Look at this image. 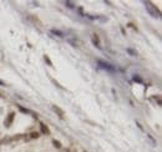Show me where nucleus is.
I'll list each match as a JSON object with an SVG mask.
<instances>
[{
    "label": "nucleus",
    "mask_w": 162,
    "mask_h": 152,
    "mask_svg": "<svg viewBox=\"0 0 162 152\" xmlns=\"http://www.w3.org/2000/svg\"><path fill=\"white\" fill-rule=\"evenodd\" d=\"M51 34L52 35H56L59 38H64V32L60 31V30H56V29H51Z\"/></svg>",
    "instance_id": "7"
},
{
    "label": "nucleus",
    "mask_w": 162,
    "mask_h": 152,
    "mask_svg": "<svg viewBox=\"0 0 162 152\" xmlns=\"http://www.w3.org/2000/svg\"><path fill=\"white\" fill-rule=\"evenodd\" d=\"M52 111L55 112L60 118H64V117H65V112H64V110H61V108H60L59 106H56V105H54V106H52Z\"/></svg>",
    "instance_id": "5"
},
{
    "label": "nucleus",
    "mask_w": 162,
    "mask_h": 152,
    "mask_svg": "<svg viewBox=\"0 0 162 152\" xmlns=\"http://www.w3.org/2000/svg\"><path fill=\"white\" fill-rule=\"evenodd\" d=\"M96 61H97V64H99V66H100V67H102L104 70L110 71V72H114V71H115V67L112 66L111 64L106 62V61H102V60H100V59H97Z\"/></svg>",
    "instance_id": "2"
},
{
    "label": "nucleus",
    "mask_w": 162,
    "mask_h": 152,
    "mask_svg": "<svg viewBox=\"0 0 162 152\" xmlns=\"http://www.w3.org/2000/svg\"><path fill=\"white\" fill-rule=\"evenodd\" d=\"M30 137L34 138V140H35V138H39V137H40V132H31V133H30Z\"/></svg>",
    "instance_id": "13"
},
{
    "label": "nucleus",
    "mask_w": 162,
    "mask_h": 152,
    "mask_svg": "<svg viewBox=\"0 0 162 152\" xmlns=\"http://www.w3.org/2000/svg\"><path fill=\"white\" fill-rule=\"evenodd\" d=\"M14 117H15V112H10V114H9V116L6 117V120H5V122H4L5 127H10V126H11V124H13V121H14Z\"/></svg>",
    "instance_id": "3"
},
{
    "label": "nucleus",
    "mask_w": 162,
    "mask_h": 152,
    "mask_svg": "<svg viewBox=\"0 0 162 152\" xmlns=\"http://www.w3.org/2000/svg\"><path fill=\"white\" fill-rule=\"evenodd\" d=\"M91 40H92V44H94L96 48L101 49V42H100L99 35H97V34H92V35H91Z\"/></svg>",
    "instance_id": "4"
},
{
    "label": "nucleus",
    "mask_w": 162,
    "mask_h": 152,
    "mask_svg": "<svg viewBox=\"0 0 162 152\" xmlns=\"http://www.w3.org/2000/svg\"><path fill=\"white\" fill-rule=\"evenodd\" d=\"M145 8H146V10H147V13H148L151 16H152V18H160V16H161L160 10H158L156 6H153L152 3L145 1Z\"/></svg>",
    "instance_id": "1"
},
{
    "label": "nucleus",
    "mask_w": 162,
    "mask_h": 152,
    "mask_svg": "<svg viewBox=\"0 0 162 152\" xmlns=\"http://www.w3.org/2000/svg\"><path fill=\"white\" fill-rule=\"evenodd\" d=\"M0 85H1V86H5V82H4V81H1V80H0Z\"/></svg>",
    "instance_id": "19"
},
{
    "label": "nucleus",
    "mask_w": 162,
    "mask_h": 152,
    "mask_svg": "<svg viewBox=\"0 0 162 152\" xmlns=\"http://www.w3.org/2000/svg\"><path fill=\"white\" fill-rule=\"evenodd\" d=\"M126 51L130 54V55H131V56H137V52L135 51V50H132V49H130V48H127L126 49Z\"/></svg>",
    "instance_id": "10"
},
{
    "label": "nucleus",
    "mask_w": 162,
    "mask_h": 152,
    "mask_svg": "<svg viewBox=\"0 0 162 152\" xmlns=\"http://www.w3.org/2000/svg\"><path fill=\"white\" fill-rule=\"evenodd\" d=\"M133 81H136V82H140V84H141V82H142V79L138 75H133Z\"/></svg>",
    "instance_id": "14"
},
{
    "label": "nucleus",
    "mask_w": 162,
    "mask_h": 152,
    "mask_svg": "<svg viewBox=\"0 0 162 152\" xmlns=\"http://www.w3.org/2000/svg\"><path fill=\"white\" fill-rule=\"evenodd\" d=\"M52 145H54V147H55V148H61L62 147L61 142H60V141H57V140H52Z\"/></svg>",
    "instance_id": "8"
},
{
    "label": "nucleus",
    "mask_w": 162,
    "mask_h": 152,
    "mask_svg": "<svg viewBox=\"0 0 162 152\" xmlns=\"http://www.w3.org/2000/svg\"><path fill=\"white\" fill-rule=\"evenodd\" d=\"M18 106H19V110L23 112V114H31V111L28 110V108H25V107H23V106H20V105H18Z\"/></svg>",
    "instance_id": "9"
},
{
    "label": "nucleus",
    "mask_w": 162,
    "mask_h": 152,
    "mask_svg": "<svg viewBox=\"0 0 162 152\" xmlns=\"http://www.w3.org/2000/svg\"><path fill=\"white\" fill-rule=\"evenodd\" d=\"M40 130H41V133H44V135H50V130H49V127H48L44 122H40Z\"/></svg>",
    "instance_id": "6"
},
{
    "label": "nucleus",
    "mask_w": 162,
    "mask_h": 152,
    "mask_svg": "<svg viewBox=\"0 0 162 152\" xmlns=\"http://www.w3.org/2000/svg\"><path fill=\"white\" fill-rule=\"evenodd\" d=\"M155 99H157V104H158V105H161V100H160V95L155 96Z\"/></svg>",
    "instance_id": "16"
},
{
    "label": "nucleus",
    "mask_w": 162,
    "mask_h": 152,
    "mask_svg": "<svg viewBox=\"0 0 162 152\" xmlns=\"http://www.w3.org/2000/svg\"><path fill=\"white\" fill-rule=\"evenodd\" d=\"M136 125L138 126V128H140V130H141V131H143V127H142L141 125H140V122H137V121H136Z\"/></svg>",
    "instance_id": "17"
},
{
    "label": "nucleus",
    "mask_w": 162,
    "mask_h": 152,
    "mask_svg": "<svg viewBox=\"0 0 162 152\" xmlns=\"http://www.w3.org/2000/svg\"><path fill=\"white\" fill-rule=\"evenodd\" d=\"M44 60H45V62L49 65V66H52V61L50 60V57L48 55H44Z\"/></svg>",
    "instance_id": "12"
},
{
    "label": "nucleus",
    "mask_w": 162,
    "mask_h": 152,
    "mask_svg": "<svg viewBox=\"0 0 162 152\" xmlns=\"http://www.w3.org/2000/svg\"><path fill=\"white\" fill-rule=\"evenodd\" d=\"M65 5H66L67 8H70V9H74L75 6H76V4L72 3V1H65Z\"/></svg>",
    "instance_id": "11"
},
{
    "label": "nucleus",
    "mask_w": 162,
    "mask_h": 152,
    "mask_svg": "<svg viewBox=\"0 0 162 152\" xmlns=\"http://www.w3.org/2000/svg\"><path fill=\"white\" fill-rule=\"evenodd\" d=\"M128 26H130V28H132V29H135V30H137V29H136V26H135L133 24H131V23L128 24Z\"/></svg>",
    "instance_id": "18"
},
{
    "label": "nucleus",
    "mask_w": 162,
    "mask_h": 152,
    "mask_svg": "<svg viewBox=\"0 0 162 152\" xmlns=\"http://www.w3.org/2000/svg\"><path fill=\"white\" fill-rule=\"evenodd\" d=\"M66 152H76V148H75V147H69L66 150Z\"/></svg>",
    "instance_id": "15"
}]
</instances>
